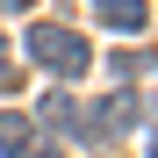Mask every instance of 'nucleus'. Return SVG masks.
Returning <instances> with one entry per match:
<instances>
[{
    "label": "nucleus",
    "instance_id": "1",
    "mask_svg": "<svg viewBox=\"0 0 158 158\" xmlns=\"http://www.w3.org/2000/svg\"><path fill=\"white\" fill-rule=\"evenodd\" d=\"M22 50H29L50 79H86V65H94V43L79 29H65V22H36V29L22 36Z\"/></svg>",
    "mask_w": 158,
    "mask_h": 158
},
{
    "label": "nucleus",
    "instance_id": "2",
    "mask_svg": "<svg viewBox=\"0 0 158 158\" xmlns=\"http://www.w3.org/2000/svg\"><path fill=\"white\" fill-rule=\"evenodd\" d=\"M0 151H7V158H65V144L43 137L22 108H0Z\"/></svg>",
    "mask_w": 158,
    "mask_h": 158
},
{
    "label": "nucleus",
    "instance_id": "3",
    "mask_svg": "<svg viewBox=\"0 0 158 158\" xmlns=\"http://www.w3.org/2000/svg\"><path fill=\"white\" fill-rule=\"evenodd\" d=\"M94 15L108 22L115 36H144V22H151V0H94Z\"/></svg>",
    "mask_w": 158,
    "mask_h": 158
},
{
    "label": "nucleus",
    "instance_id": "4",
    "mask_svg": "<svg viewBox=\"0 0 158 158\" xmlns=\"http://www.w3.org/2000/svg\"><path fill=\"white\" fill-rule=\"evenodd\" d=\"M151 72V50H115V79H144Z\"/></svg>",
    "mask_w": 158,
    "mask_h": 158
},
{
    "label": "nucleus",
    "instance_id": "5",
    "mask_svg": "<svg viewBox=\"0 0 158 158\" xmlns=\"http://www.w3.org/2000/svg\"><path fill=\"white\" fill-rule=\"evenodd\" d=\"M0 50H7V43H0ZM0 86H15V65H7V58H0Z\"/></svg>",
    "mask_w": 158,
    "mask_h": 158
},
{
    "label": "nucleus",
    "instance_id": "6",
    "mask_svg": "<svg viewBox=\"0 0 158 158\" xmlns=\"http://www.w3.org/2000/svg\"><path fill=\"white\" fill-rule=\"evenodd\" d=\"M0 7H29V0H0Z\"/></svg>",
    "mask_w": 158,
    "mask_h": 158
}]
</instances>
